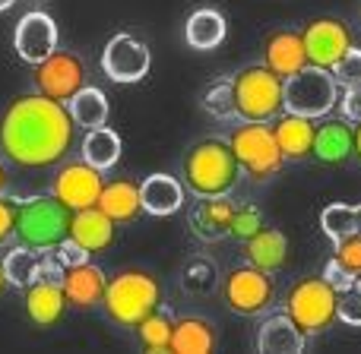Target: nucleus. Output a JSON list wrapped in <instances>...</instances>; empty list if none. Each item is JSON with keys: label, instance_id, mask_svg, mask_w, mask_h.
Returning a JSON list of instances; mask_svg holds the SVG:
<instances>
[{"label": "nucleus", "instance_id": "f257e3e1", "mask_svg": "<svg viewBox=\"0 0 361 354\" xmlns=\"http://www.w3.org/2000/svg\"><path fill=\"white\" fill-rule=\"evenodd\" d=\"M76 139V120L63 101L25 92L6 105L0 118V152L16 168H54L70 156Z\"/></svg>", "mask_w": 361, "mask_h": 354}, {"label": "nucleus", "instance_id": "f03ea898", "mask_svg": "<svg viewBox=\"0 0 361 354\" xmlns=\"http://www.w3.org/2000/svg\"><path fill=\"white\" fill-rule=\"evenodd\" d=\"M241 177V165L228 139H197L180 158V180H184V190L193 196H231Z\"/></svg>", "mask_w": 361, "mask_h": 354}, {"label": "nucleus", "instance_id": "7ed1b4c3", "mask_svg": "<svg viewBox=\"0 0 361 354\" xmlns=\"http://www.w3.org/2000/svg\"><path fill=\"white\" fill-rule=\"evenodd\" d=\"M162 307V285L146 269H121L114 279H108L102 310L121 329H137L140 320Z\"/></svg>", "mask_w": 361, "mask_h": 354}, {"label": "nucleus", "instance_id": "20e7f679", "mask_svg": "<svg viewBox=\"0 0 361 354\" xmlns=\"http://www.w3.org/2000/svg\"><path fill=\"white\" fill-rule=\"evenodd\" d=\"M231 80L235 120H273L286 111V80L276 76L267 63H247Z\"/></svg>", "mask_w": 361, "mask_h": 354}, {"label": "nucleus", "instance_id": "39448f33", "mask_svg": "<svg viewBox=\"0 0 361 354\" xmlns=\"http://www.w3.org/2000/svg\"><path fill=\"white\" fill-rule=\"evenodd\" d=\"M225 139L241 165V175H247L254 184H267L286 168V156L273 137V124L267 120H238V127H231Z\"/></svg>", "mask_w": 361, "mask_h": 354}, {"label": "nucleus", "instance_id": "423d86ee", "mask_svg": "<svg viewBox=\"0 0 361 354\" xmlns=\"http://www.w3.org/2000/svg\"><path fill=\"white\" fill-rule=\"evenodd\" d=\"M336 298L339 291L326 282V275H305V279L292 282V288L282 298V310L295 320L307 339H317L333 329L336 323Z\"/></svg>", "mask_w": 361, "mask_h": 354}, {"label": "nucleus", "instance_id": "0eeeda50", "mask_svg": "<svg viewBox=\"0 0 361 354\" xmlns=\"http://www.w3.org/2000/svg\"><path fill=\"white\" fill-rule=\"evenodd\" d=\"M70 215L73 212L54 196H32L16 203V241L23 247L54 253L70 237Z\"/></svg>", "mask_w": 361, "mask_h": 354}, {"label": "nucleus", "instance_id": "6e6552de", "mask_svg": "<svg viewBox=\"0 0 361 354\" xmlns=\"http://www.w3.org/2000/svg\"><path fill=\"white\" fill-rule=\"evenodd\" d=\"M219 291H222V301L231 313H238V317H263L276 301V282L273 272H267V269L241 263V266L228 269L222 275Z\"/></svg>", "mask_w": 361, "mask_h": 354}, {"label": "nucleus", "instance_id": "1a4fd4ad", "mask_svg": "<svg viewBox=\"0 0 361 354\" xmlns=\"http://www.w3.org/2000/svg\"><path fill=\"white\" fill-rule=\"evenodd\" d=\"M336 105H339V82L330 70L307 63L305 70H298L295 76L286 80V111L320 120Z\"/></svg>", "mask_w": 361, "mask_h": 354}, {"label": "nucleus", "instance_id": "9d476101", "mask_svg": "<svg viewBox=\"0 0 361 354\" xmlns=\"http://www.w3.org/2000/svg\"><path fill=\"white\" fill-rule=\"evenodd\" d=\"M32 80H35L38 92L54 101H63V105H67L82 86H89L82 57L73 54V51H63V48H57L54 54H48L42 63H35Z\"/></svg>", "mask_w": 361, "mask_h": 354}, {"label": "nucleus", "instance_id": "9b49d317", "mask_svg": "<svg viewBox=\"0 0 361 354\" xmlns=\"http://www.w3.org/2000/svg\"><path fill=\"white\" fill-rule=\"evenodd\" d=\"M301 38H305L307 63L320 70H330L343 61V54L352 48V32L339 16H314L301 25Z\"/></svg>", "mask_w": 361, "mask_h": 354}, {"label": "nucleus", "instance_id": "f8f14e48", "mask_svg": "<svg viewBox=\"0 0 361 354\" xmlns=\"http://www.w3.org/2000/svg\"><path fill=\"white\" fill-rule=\"evenodd\" d=\"M152 67V54L143 38L130 32H118L108 38L102 51V73L114 82H140Z\"/></svg>", "mask_w": 361, "mask_h": 354}, {"label": "nucleus", "instance_id": "ddd939ff", "mask_svg": "<svg viewBox=\"0 0 361 354\" xmlns=\"http://www.w3.org/2000/svg\"><path fill=\"white\" fill-rule=\"evenodd\" d=\"M102 187H105V171L92 168L86 158H80V162L63 165L54 175L51 196L67 206L70 212H80V209H89V206L99 203Z\"/></svg>", "mask_w": 361, "mask_h": 354}, {"label": "nucleus", "instance_id": "4468645a", "mask_svg": "<svg viewBox=\"0 0 361 354\" xmlns=\"http://www.w3.org/2000/svg\"><path fill=\"white\" fill-rule=\"evenodd\" d=\"M13 48H16L19 61L32 63V67L42 63L44 57L57 51V23L48 13H25L13 32Z\"/></svg>", "mask_w": 361, "mask_h": 354}, {"label": "nucleus", "instance_id": "2eb2a0df", "mask_svg": "<svg viewBox=\"0 0 361 354\" xmlns=\"http://www.w3.org/2000/svg\"><path fill=\"white\" fill-rule=\"evenodd\" d=\"M105 285H108V275L89 260L63 266V272H61V288H63V294H67V304L76 307V310L102 307Z\"/></svg>", "mask_w": 361, "mask_h": 354}, {"label": "nucleus", "instance_id": "dca6fc26", "mask_svg": "<svg viewBox=\"0 0 361 354\" xmlns=\"http://www.w3.org/2000/svg\"><path fill=\"white\" fill-rule=\"evenodd\" d=\"M263 63L273 70L276 76L288 80L298 70L307 67V51L301 29H273L263 38Z\"/></svg>", "mask_w": 361, "mask_h": 354}, {"label": "nucleus", "instance_id": "f3484780", "mask_svg": "<svg viewBox=\"0 0 361 354\" xmlns=\"http://www.w3.org/2000/svg\"><path fill=\"white\" fill-rule=\"evenodd\" d=\"M23 304H25V317L32 320V326L38 329H51L63 320L67 313V294H63L61 282L54 279H35L32 285H25V294H23Z\"/></svg>", "mask_w": 361, "mask_h": 354}, {"label": "nucleus", "instance_id": "a211bd4d", "mask_svg": "<svg viewBox=\"0 0 361 354\" xmlns=\"http://www.w3.org/2000/svg\"><path fill=\"white\" fill-rule=\"evenodd\" d=\"M114 237H118V225L99 206H89V209H80L70 215V241L86 250L89 256L105 253L114 244Z\"/></svg>", "mask_w": 361, "mask_h": 354}, {"label": "nucleus", "instance_id": "6ab92c4d", "mask_svg": "<svg viewBox=\"0 0 361 354\" xmlns=\"http://www.w3.org/2000/svg\"><path fill=\"white\" fill-rule=\"evenodd\" d=\"M320 165H345L355 158V133L345 118H320L317 130H314V152Z\"/></svg>", "mask_w": 361, "mask_h": 354}, {"label": "nucleus", "instance_id": "aec40b11", "mask_svg": "<svg viewBox=\"0 0 361 354\" xmlns=\"http://www.w3.org/2000/svg\"><path fill=\"white\" fill-rule=\"evenodd\" d=\"M254 345L263 354H301L307 348V336L295 326V320L286 310H279V313H267L260 320Z\"/></svg>", "mask_w": 361, "mask_h": 354}, {"label": "nucleus", "instance_id": "412c9836", "mask_svg": "<svg viewBox=\"0 0 361 354\" xmlns=\"http://www.w3.org/2000/svg\"><path fill=\"white\" fill-rule=\"evenodd\" d=\"M269 124H273V137H276V143H279L286 162H305V158H311L317 120L305 118V114L282 111L279 118H273Z\"/></svg>", "mask_w": 361, "mask_h": 354}, {"label": "nucleus", "instance_id": "4be33fe9", "mask_svg": "<svg viewBox=\"0 0 361 354\" xmlns=\"http://www.w3.org/2000/svg\"><path fill=\"white\" fill-rule=\"evenodd\" d=\"M235 203L228 196H197V206L190 209V231L200 241L212 244L228 237Z\"/></svg>", "mask_w": 361, "mask_h": 354}, {"label": "nucleus", "instance_id": "5701e85b", "mask_svg": "<svg viewBox=\"0 0 361 354\" xmlns=\"http://www.w3.org/2000/svg\"><path fill=\"white\" fill-rule=\"evenodd\" d=\"M99 206L114 225H130L143 215V199H140V184H133L130 177H114L105 180L102 187Z\"/></svg>", "mask_w": 361, "mask_h": 354}, {"label": "nucleus", "instance_id": "b1692460", "mask_svg": "<svg viewBox=\"0 0 361 354\" xmlns=\"http://www.w3.org/2000/svg\"><path fill=\"white\" fill-rule=\"evenodd\" d=\"M140 199H143V212H149V215H175L184 206V180L171 175H149L140 184Z\"/></svg>", "mask_w": 361, "mask_h": 354}, {"label": "nucleus", "instance_id": "393cba45", "mask_svg": "<svg viewBox=\"0 0 361 354\" xmlns=\"http://www.w3.org/2000/svg\"><path fill=\"white\" fill-rule=\"evenodd\" d=\"M288 260V237L279 228H267L263 225L250 241H244V263L267 272H279Z\"/></svg>", "mask_w": 361, "mask_h": 354}, {"label": "nucleus", "instance_id": "a878e982", "mask_svg": "<svg viewBox=\"0 0 361 354\" xmlns=\"http://www.w3.org/2000/svg\"><path fill=\"white\" fill-rule=\"evenodd\" d=\"M219 336L206 317H178L171 329L169 354H212Z\"/></svg>", "mask_w": 361, "mask_h": 354}, {"label": "nucleus", "instance_id": "bb28decb", "mask_svg": "<svg viewBox=\"0 0 361 354\" xmlns=\"http://www.w3.org/2000/svg\"><path fill=\"white\" fill-rule=\"evenodd\" d=\"M225 35H228V23H225V16L216 6H200L184 23V42L190 44L193 51L219 48V44L225 42Z\"/></svg>", "mask_w": 361, "mask_h": 354}, {"label": "nucleus", "instance_id": "cd10ccee", "mask_svg": "<svg viewBox=\"0 0 361 354\" xmlns=\"http://www.w3.org/2000/svg\"><path fill=\"white\" fill-rule=\"evenodd\" d=\"M70 114H73L76 127L82 130H95V127L108 124V114H111V105H108V95L95 86H82L73 99L67 101Z\"/></svg>", "mask_w": 361, "mask_h": 354}, {"label": "nucleus", "instance_id": "c85d7f7f", "mask_svg": "<svg viewBox=\"0 0 361 354\" xmlns=\"http://www.w3.org/2000/svg\"><path fill=\"white\" fill-rule=\"evenodd\" d=\"M121 137L111 130V127H95V130H86V139H82V158H86L92 168L99 171H111L121 158Z\"/></svg>", "mask_w": 361, "mask_h": 354}, {"label": "nucleus", "instance_id": "c756f323", "mask_svg": "<svg viewBox=\"0 0 361 354\" xmlns=\"http://www.w3.org/2000/svg\"><path fill=\"white\" fill-rule=\"evenodd\" d=\"M4 272H6V282L16 288H25L32 285L35 279L44 275V263H42V250H32V247H23L19 244L16 250L4 256Z\"/></svg>", "mask_w": 361, "mask_h": 354}, {"label": "nucleus", "instance_id": "7c9ffc66", "mask_svg": "<svg viewBox=\"0 0 361 354\" xmlns=\"http://www.w3.org/2000/svg\"><path fill=\"white\" fill-rule=\"evenodd\" d=\"M171 329H175V317L159 307V310H152L146 320H140L133 332H137V339H140V345H143L146 354H169Z\"/></svg>", "mask_w": 361, "mask_h": 354}, {"label": "nucleus", "instance_id": "2f4dec72", "mask_svg": "<svg viewBox=\"0 0 361 354\" xmlns=\"http://www.w3.org/2000/svg\"><path fill=\"white\" fill-rule=\"evenodd\" d=\"M320 228L330 241L349 234H361V203L358 206H345V203H333L320 212Z\"/></svg>", "mask_w": 361, "mask_h": 354}, {"label": "nucleus", "instance_id": "473e14b6", "mask_svg": "<svg viewBox=\"0 0 361 354\" xmlns=\"http://www.w3.org/2000/svg\"><path fill=\"white\" fill-rule=\"evenodd\" d=\"M203 111H209L219 120H235V101H231V80H216L200 95Z\"/></svg>", "mask_w": 361, "mask_h": 354}, {"label": "nucleus", "instance_id": "72a5a7b5", "mask_svg": "<svg viewBox=\"0 0 361 354\" xmlns=\"http://www.w3.org/2000/svg\"><path fill=\"white\" fill-rule=\"evenodd\" d=\"M263 212L257 209V206H235V215H231V231H228V237H235V241H250V237L257 234V231L263 228Z\"/></svg>", "mask_w": 361, "mask_h": 354}, {"label": "nucleus", "instance_id": "f704fd0d", "mask_svg": "<svg viewBox=\"0 0 361 354\" xmlns=\"http://www.w3.org/2000/svg\"><path fill=\"white\" fill-rule=\"evenodd\" d=\"M219 282L216 275V266L209 260H190L184 269V288L187 291H197V294H206L212 285Z\"/></svg>", "mask_w": 361, "mask_h": 354}, {"label": "nucleus", "instance_id": "c9c22d12", "mask_svg": "<svg viewBox=\"0 0 361 354\" xmlns=\"http://www.w3.org/2000/svg\"><path fill=\"white\" fill-rule=\"evenodd\" d=\"M333 260L343 269H349L355 279H361V234H349L333 241Z\"/></svg>", "mask_w": 361, "mask_h": 354}, {"label": "nucleus", "instance_id": "e433bc0d", "mask_svg": "<svg viewBox=\"0 0 361 354\" xmlns=\"http://www.w3.org/2000/svg\"><path fill=\"white\" fill-rule=\"evenodd\" d=\"M336 317L345 326H361V282L343 288L336 298Z\"/></svg>", "mask_w": 361, "mask_h": 354}, {"label": "nucleus", "instance_id": "4c0bfd02", "mask_svg": "<svg viewBox=\"0 0 361 354\" xmlns=\"http://www.w3.org/2000/svg\"><path fill=\"white\" fill-rule=\"evenodd\" d=\"M333 76H336L339 89L361 86V48H355V44H352V48L343 54V61L333 67Z\"/></svg>", "mask_w": 361, "mask_h": 354}, {"label": "nucleus", "instance_id": "58836bf2", "mask_svg": "<svg viewBox=\"0 0 361 354\" xmlns=\"http://www.w3.org/2000/svg\"><path fill=\"white\" fill-rule=\"evenodd\" d=\"M13 237H16V203L0 196V247H6Z\"/></svg>", "mask_w": 361, "mask_h": 354}, {"label": "nucleus", "instance_id": "ea45409f", "mask_svg": "<svg viewBox=\"0 0 361 354\" xmlns=\"http://www.w3.org/2000/svg\"><path fill=\"white\" fill-rule=\"evenodd\" d=\"M339 111L345 120H361V86H349L343 89V99H339Z\"/></svg>", "mask_w": 361, "mask_h": 354}, {"label": "nucleus", "instance_id": "a19ab883", "mask_svg": "<svg viewBox=\"0 0 361 354\" xmlns=\"http://www.w3.org/2000/svg\"><path fill=\"white\" fill-rule=\"evenodd\" d=\"M352 133H355V158L361 162V120H355V124H352Z\"/></svg>", "mask_w": 361, "mask_h": 354}, {"label": "nucleus", "instance_id": "79ce46f5", "mask_svg": "<svg viewBox=\"0 0 361 354\" xmlns=\"http://www.w3.org/2000/svg\"><path fill=\"white\" fill-rule=\"evenodd\" d=\"M6 285H10V282H6V272H4V260H0V298H4Z\"/></svg>", "mask_w": 361, "mask_h": 354}, {"label": "nucleus", "instance_id": "37998d69", "mask_svg": "<svg viewBox=\"0 0 361 354\" xmlns=\"http://www.w3.org/2000/svg\"><path fill=\"white\" fill-rule=\"evenodd\" d=\"M6 190V168H4V162H0V193Z\"/></svg>", "mask_w": 361, "mask_h": 354}, {"label": "nucleus", "instance_id": "c03bdc74", "mask_svg": "<svg viewBox=\"0 0 361 354\" xmlns=\"http://www.w3.org/2000/svg\"><path fill=\"white\" fill-rule=\"evenodd\" d=\"M13 4H16V0H0V13H6V10H10V6Z\"/></svg>", "mask_w": 361, "mask_h": 354}, {"label": "nucleus", "instance_id": "a18cd8bd", "mask_svg": "<svg viewBox=\"0 0 361 354\" xmlns=\"http://www.w3.org/2000/svg\"><path fill=\"white\" fill-rule=\"evenodd\" d=\"M358 19H361V0H358Z\"/></svg>", "mask_w": 361, "mask_h": 354}]
</instances>
